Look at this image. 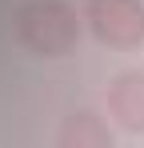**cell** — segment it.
<instances>
[{"label": "cell", "mask_w": 144, "mask_h": 148, "mask_svg": "<svg viewBox=\"0 0 144 148\" xmlns=\"http://www.w3.org/2000/svg\"><path fill=\"white\" fill-rule=\"evenodd\" d=\"M108 116L124 132H144V68L120 72L108 84Z\"/></svg>", "instance_id": "cell-3"}, {"label": "cell", "mask_w": 144, "mask_h": 148, "mask_svg": "<svg viewBox=\"0 0 144 148\" xmlns=\"http://www.w3.org/2000/svg\"><path fill=\"white\" fill-rule=\"evenodd\" d=\"M84 24L108 48H140L144 44V0H88Z\"/></svg>", "instance_id": "cell-2"}, {"label": "cell", "mask_w": 144, "mask_h": 148, "mask_svg": "<svg viewBox=\"0 0 144 148\" xmlns=\"http://www.w3.org/2000/svg\"><path fill=\"white\" fill-rule=\"evenodd\" d=\"M80 28H84V20L64 0H28L16 12V36H20V44L32 56H48V60L76 52Z\"/></svg>", "instance_id": "cell-1"}, {"label": "cell", "mask_w": 144, "mask_h": 148, "mask_svg": "<svg viewBox=\"0 0 144 148\" xmlns=\"http://www.w3.org/2000/svg\"><path fill=\"white\" fill-rule=\"evenodd\" d=\"M60 144L64 148H108L112 144V128L100 120L96 112H76L60 128Z\"/></svg>", "instance_id": "cell-4"}]
</instances>
